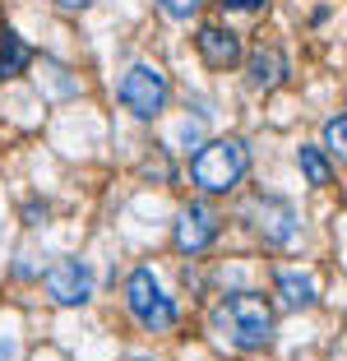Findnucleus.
Masks as SVG:
<instances>
[{
	"instance_id": "1",
	"label": "nucleus",
	"mask_w": 347,
	"mask_h": 361,
	"mask_svg": "<svg viewBox=\"0 0 347 361\" xmlns=\"http://www.w3.org/2000/svg\"><path fill=\"white\" fill-rule=\"evenodd\" d=\"M245 167H250V153H245L241 139H213L195 153L190 162V180L200 185L204 195H227L245 180Z\"/></svg>"
},
{
	"instance_id": "2",
	"label": "nucleus",
	"mask_w": 347,
	"mask_h": 361,
	"mask_svg": "<svg viewBox=\"0 0 347 361\" xmlns=\"http://www.w3.org/2000/svg\"><path fill=\"white\" fill-rule=\"evenodd\" d=\"M218 324L227 329V338L245 352H260L274 343V306L260 292H236L218 306Z\"/></svg>"
},
{
	"instance_id": "3",
	"label": "nucleus",
	"mask_w": 347,
	"mask_h": 361,
	"mask_svg": "<svg viewBox=\"0 0 347 361\" xmlns=\"http://www.w3.org/2000/svg\"><path fill=\"white\" fill-rule=\"evenodd\" d=\"M126 306H130V315L153 334L176 329V306H171V297L158 287L153 269H135V274L126 278Z\"/></svg>"
},
{
	"instance_id": "4",
	"label": "nucleus",
	"mask_w": 347,
	"mask_h": 361,
	"mask_svg": "<svg viewBox=\"0 0 347 361\" xmlns=\"http://www.w3.org/2000/svg\"><path fill=\"white\" fill-rule=\"evenodd\" d=\"M167 97H171V84H167V75H162L158 65H130L126 79H121V102H126L139 121L162 116Z\"/></svg>"
},
{
	"instance_id": "5",
	"label": "nucleus",
	"mask_w": 347,
	"mask_h": 361,
	"mask_svg": "<svg viewBox=\"0 0 347 361\" xmlns=\"http://www.w3.org/2000/svg\"><path fill=\"white\" fill-rule=\"evenodd\" d=\"M47 292H51L56 306H84L88 297H93V274H88L84 259H56L51 269H47Z\"/></svg>"
},
{
	"instance_id": "6",
	"label": "nucleus",
	"mask_w": 347,
	"mask_h": 361,
	"mask_svg": "<svg viewBox=\"0 0 347 361\" xmlns=\"http://www.w3.org/2000/svg\"><path fill=\"white\" fill-rule=\"evenodd\" d=\"M218 241V213L209 204H185L176 213V250L181 255H204Z\"/></svg>"
},
{
	"instance_id": "7",
	"label": "nucleus",
	"mask_w": 347,
	"mask_h": 361,
	"mask_svg": "<svg viewBox=\"0 0 347 361\" xmlns=\"http://www.w3.org/2000/svg\"><path fill=\"white\" fill-rule=\"evenodd\" d=\"M195 42H200V56L209 70H231V65L241 61V37L231 28H222V23H204Z\"/></svg>"
},
{
	"instance_id": "8",
	"label": "nucleus",
	"mask_w": 347,
	"mask_h": 361,
	"mask_svg": "<svg viewBox=\"0 0 347 361\" xmlns=\"http://www.w3.org/2000/svg\"><path fill=\"white\" fill-rule=\"evenodd\" d=\"M255 232H260L269 245L292 241V232H296L292 204H287V200H255Z\"/></svg>"
},
{
	"instance_id": "9",
	"label": "nucleus",
	"mask_w": 347,
	"mask_h": 361,
	"mask_svg": "<svg viewBox=\"0 0 347 361\" xmlns=\"http://www.w3.org/2000/svg\"><path fill=\"white\" fill-rule=\"evenodd\" d=\"M287 79V56L278 47H260L250 56V84L255 88H278Z\"/></svg>"
},
{
	"instance_id": "10",
	"label": "nucleus",
	"mask_w": 347,
	"mask_h": 361,
	"mask_svg": "<svg viewBox=\"0 0 347 361\" xmlns=\"http://www.w3.org/2000/svg\"><path fill=\"white\" fill-rule=\"evenodd\" d=\"M28 61H32V47L23 42L14 28H0V79L23 75V70H28Z\"/></svg>"
},
{
	"instance_id": "11",
	"label": "nucleus",
	"mask_w": 347,
	"mask_h": 361,
	"mask_svg": "<svg viewBox=\"0 0 347 361\" xmlns=\"http://www.w3.org/2000/svg\"><path fill=\"white\" fill-rule=\"evenodd\" d=\"M278 292H283V306H292V310L315 306V283L305 274H296V269H283V274H278Z\"/></svg>"
},
{
	"instance_id": "12",
	"label": "nucleus",
	"mask_w": 347,
	"mask_h": 361,
	"mask_svg": "<svg viewBox=\"0 0 347 361\" xmlns=\"http://www.w3.org/2000/svg\"><path fill=\"white\" fill-rule=\"evenodd\" d=\"M296 158H301V171H305V180H310V185H329V180H334V167H329V158L315 149V144H305Z\"/></svg>"
},
{
	"instance_id": "13",
	"label": "nucleus",
	"mask_w": 347,
	"mask_h": 361,
	"mask_svg": "<svg viewBox=\"0 0 347 361\" xmlns=\"http://www.w3.org/2000/svg\"><path fill=\"white\" fill-rule=\"evenodd\" d=\"M324 144H329V153H334V158L347 162V116H334L324 126Z\"/></svg>"
},
{
	"instance_id": "14",
	"label": "nucleus",
	"mask_w": 347,
	"mask_h": 361,
	"mask_svg": "<svg viewBox=\"0 0 347 361\" xmlns=\"http://www.w3.org/2000/svg\"><path fill=\"white\" fill-rule=\"evenodd\" d=\"M162 14H171V19H190V14L200 10V0H158Z\"/></svg>"
},
{
	"instance_id": "15",
	"label": "nucleus",
	"mask_w": 347,
	"mask_h": 361,
	"mask_svg": "<svg viewBox=\"0 0 347 361\" xmlns=\"http://www.w3.org/2000/svg\"><path fill=\"white\" fill-rule=\"evenodd\" d=\"M222 10H245V14H255V10H264V0H222Z\"/></svg>"
},
{
	"instance_id": "16",
	"label": "nucleus",
	"mask_w": 347,
	"mask_h": 361,
	"mask_svg": "<svg viewBox=\"0 0 347 361\" xmlns=\"http://www.w3.org/2000/svg\"><path fill=\"white\" fill-rule=\"evenodd\" d=\"M23 223H28V227L47 223V204H42V209H37V204H28V209H23Z\"/></svg>"
},
{
	"instance_id": "17",
	"label": "nucleus",
	"mask_w": 347,
	"mask_h": 361,
	"mask_svg": "<svg viewBox=\"0 0 347 361\" xmlns=\"http://www.w3.org/2000/svg\"><path fill=\"white\" fill-rule=\"evenodd\" d=\"M56 5H61V10H70V14H74V10H84L88 0H56Z\"/></svg>"
}]
</instances>
